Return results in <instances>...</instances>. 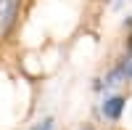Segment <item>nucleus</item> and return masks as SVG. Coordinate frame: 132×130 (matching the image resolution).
<instances>
[{"instance_id":"f257e3e1","label":"nucleus","mask_w":132,"mask_h":130,"mask_svg":"<svg viewBox=\"0 0 132 130\" xmlns=\"http://www.w3.org/2000/svg\"><path fill=\"white\" fill-rule=\"evenodd\" d=\"M19 8H21V0H0V40L11 32L19 16Z\"/></svg>"},{"instance_id":"f03ea898","label":"nucleus","mask_w":132,"mask_h":130,"mask_svg":"<svg viewBox=\"0 0 132 130\" xmlns=\"http://www.w3.org/2000/svg\"><path fill=\"white\" fill-rule=\"evenodd\" d=\"M124 104H127L124 96H108V98L103 101V106H101V112H103L106 120H119V117H122Z\"/></svg>"},{"instance_id":"7ed1b4c3","label":"nucleus","mask_w":132,"mask_h":130,"mask_svg":"<svg viewBox=\"0 0 132 130\" xmlns=\"http://www.w3.org/2000/svg\"><path fill=\"white\" fill-rule=\"evenodd\" d=\"M29 130H56V122L50 120V117H45L42 122H37V125H32Z\"/></svg>"},{"instance_id":"20e7f679","label":"nucleus","mask_w":132,"mask_h":130,"mask_svg":"<svg viewBox=\"0 0 132 130\" xmlns=\"http://www.w3.org/2000/svg\"><path fill=\"white\" fill-rule=\"evenodd\" d=\"M124 72L132 77V40H129V59H127V67H124Z\"/></svg>"},{"instance_id":"39448f33","label":"nucleus","mask_w":132,"mask_h":130,"mask_svg":"<svg viewBox=\"0 0 132 130\" xmlns=\"http://www.w3.org/2000/svg\"><path fill=\"white\" fill-rule=\"evenodd\" d=\"M85 130H93V127H85Z\"/></svg>"}]
</instances>
